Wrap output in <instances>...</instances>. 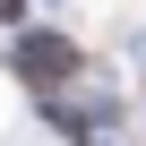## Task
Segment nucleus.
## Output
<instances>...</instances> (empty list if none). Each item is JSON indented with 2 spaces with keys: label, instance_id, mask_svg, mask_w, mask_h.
Returning a JSON list of instances; mask_svg holds the SVG:
<instances>
[{
  "label": "nucleus",
  "instance_id": "obj_1",
  "mask_svg": "<svg viewBox=\"0 0 146 146\" xmlns=\"http://www.w3.org/2000/svg\"><path fill=\"white\" fill-rule=\"evenodd\" d=\"M17 78L26 86H60V78H78V52H69L60 35H26L17 43Z\"/></svg>",
  "mask_w": 146,
  "mask_h": 146
},
{
  "label": "nucleus",
  "instance_id": "obj_2",
  "mask_svg": "<svg viewBox=\"0 0 146 146\" xmlns=\"http://www.w3.org/2000/svg\"><path fill=\"white\" fill-rule=\"evenodd\" d=\"M17 9H26V0H0V17H17Z\"/></svg>",
  "mask_w": 146,
  "mask_h": 146
}]
</instances>
